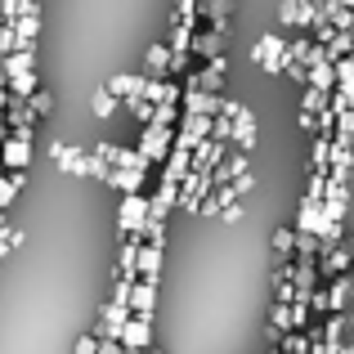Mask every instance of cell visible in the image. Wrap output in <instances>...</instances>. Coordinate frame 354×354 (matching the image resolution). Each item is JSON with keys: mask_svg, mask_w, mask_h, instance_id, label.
I'll list each match as a JSON object with an SVG mask.
<instances>
[{"mask_svg": "<svg viewBox=\"0 0 354 354\" xmlns=\"http://www.w3.org/2000/svg\"><path fill=\"white\" fill-rule=\"evenodd\" d=\"M139 354H157V350H153V346H148V350H139Z\"/></svg>", "mask_w": 354, "mask_h": 354, "instance_id": "62", "label": "cell"}, {"mask_svg": "<svg viewBox=\"0 0 354 354\" xmlns=\"http://www.w3.org/2000/svg\"><path fill=\"white\" fill-rule=\"evenodd\" d=\"M18 72H36V54H32V50H14V54H5V81H9V77H18Z\"/></svg>", "mask_w": 354, "mask_h": 354, "instance_id": "31", "label": "cell"}, {"mask_svg": "<svg viewBox=\"0 0 354 354\" xmlns=\"http://www.w3.org/2000/svg\"><path fill=\"white\" fill-rule=\"evenodd\" d=\"M5 121H9V130H36V121H41V117L27 108V99H9Z\"/></svg>", "mask_w": 354, "mask_h": 354, "instance_id": "26", "label": "cell"}, {"mask_svg": "<svg viewBox=\"0 0 354 354\" xmlns=\"http://www.w3.org/2000/svg\"><path fill=\"white\" fill-rule=\"evenodd\" d=\"M314 5H341V0H314Z\"/></svg>", "mask_w": 354, "mask_h": 354, "instance_id": "61", "label": "cell"}, {"mask_svg": "<svg viewBox=\"0 0 354 354\" xmlns=\"http://www.w3.org/2000/svg\"><path fill=\"white\" fill-rule=\"evenodd\" d=\"M346 269H354V238L332 242V247H323V256H319V278L323 283L337 278V274H346Z\"/></svg>", "mask_w": 354, "mask_h": 354, "instance_id": "4", "label": "cell"}, {"mask_svg": "<svg viewBox=\"0 0 354 354\" xmlns=\"http://www.w3.org/2000/svg\"><path fill=\"white\" fill-rule=\"evenodd\" d=\"M350 301H354V269H346V274H337V278H328V314L350 310Z\"/></svg>", "mask_w": 354, "mask_h": 354, "instance_id": "12", "label": "cell"}, {"mask_svg": "<svg viewBox=\"0 0 354 354\" xmlns=\"http://www.w3.org/2000/svg\"><path fill=\"white\" fill-rule=\"evenodd\" d=\"M346 328H350V314L341 310V314H328L323 319V328H319V341H328L332 350H341L346 346Z\"/></svg>", "mask_w": 354, "mask_h": 354, "instance_id": "23", "label": "cell"}, {"mask_svg": "<svg viewBox=\"0 0 354 354\" xmlns=\"http://www.w3.org/2000/svg\"><path fill=\"white\" fill-rule=\"evenodd\" d=\"M337 354H354V346H350V341H346V346H341V350H337Z\"/></svg>", "mask_w": 354, "mask_h": 354, "instance_id": "59", "label": "cell"}, {"mask_svg": "<svg viewBox=\"0 0 354 354\" xmlns=\"http://www.w3.org/2000/svg\"><path fill=\"white\" fill-rule=\"evenodd\" d=\"M126 319H130V305H126V301H108L104 310H99L95 337H117V341H121V328H126Z\"/></svg>", "mask_w": 354, "mask_h": 354, "instance_id": "10", "label": "cell"}, {"mask_svg": "<svg viewBox=\"0 0 354 354\" xmlns=\"http://www.w3.org/2000/svg\"><path fill=\"white\" fill-rule=\"evenodd\" d=\"M332 220L323 216V198H310V193H305L301 198V211H296V229H301V234H319L323 238V229H328Z\"/></svg>", "mask_w": 354, "mask_h": 354, "instance_id": "8", "label": "cell"}, {"mask_svg": "<svg viewBox=\"0 0 354 354\" xmlns=\"http://www.w3.org/2000/svg\"><path fill=\"white\" fill-rule=\"evenodd\" d=\"M328 104H332V95H328V90H314V86H305V95H301V108H305V113H323Z\"/></svg>", "mask_w": 354, "mask_h": 354, "instance_id": "40", "label": "cell"}, {"mask_svg": "<svg viewBox=\"0 0 354 354\" xmlns=\"http://www.w3.org/2000/svg\"><path fill=\"white\" fill-rule=\"evenodd\" d=\"M72 354H99V337L90 332V337H81L77 346H72Z\"/></svg>", "mask_w": 354, "mask_h": 354, "instance_id": "53", "label": "cell"}, {"mask_svg": "<svg viewBox=\"0 0 354 354\" xmlns=\"http://www.w3.org/2000/svg\"><path fill=\"white\" fill-rule=\"evenodd\" d=\"M193 32H198V23H180V18H175L171 23V50H193Z\"/></svg>", "mask_w": 354, "mask_h": 354, "instance_id": "35", "label": "cell"}, {"mask_svg": "<svg viewBox=\"0 0 354 354\" xmlns=\"http://www.w3.org/2000/svg\"><path fill=\"white\" fill-rule=\"evenodd\" d=\"M350 171H354V148L341 144L337 135H332V157H328V175L332 180H346L350 184Z\"/></svg>", "mask_w": 354, "mask_h": 354, "instance_id": "19", "label": "cell"}, {"mask_svg": "<svg viewBox=\"0 0 354 354\" xmlns=\"http://www.w3.org/2000/svg\"><path fill=\"white\" fill-rule=\"evenodd\" d=\"M27 108H32L36 117H50V113H54V99H50V90H32V95H27Z\"/></svg>", "mask_w": 354, "mask_h": 354, "instance_id": "41", "label": "cell"}, {"mask_svg": "<svg viewBox=\"0 0 354 354\" xmlns=\"http://www.w3.org/2000/svg\"><path fill=\"white\" fill-rule=\"evenodd\" d=\"M144 225H148V198H144V193H121L117 229H121V234H144Z\"/></svg>", "mask_w": 354, "mask_h": 354, "instance_id": "3", "label": "cell"}, {"mask_svg": "<svg viewBox=\"0 0 354 354\" xmlns=\"http://www.w3.org/2000/svg\"><path fill=\"white\" fill-rule=\"evenodd\" d=\"M153 126H180V104H157L153 108Z\"/></svg>", "mask_w": 354, "mask_h": 354, "instance_id": "42", "label": "cell"}, {"mask_svg": "<svg viewBox=\"0 0 354 354\" xmlns=\"http://www.w3.org/2000/svg\"><path fill=\"white\" fill-rule=\"evenodd\" d=\"M216 54H225V32H216V27H202V32H193V59H216Z\"/></svg>", "mask_w": 354, "mask_h": 354, "instance_id": "18", "label": "cell"}, {"mask_svg": "<svg viewBox=\"0 0 354 354\" xmlns=\"http://www.w3.org/2000/svg\"><path fill=\"white\" fill-rule=\"evenodd\" d=\"M23 184H27V171H5V175H0V211L14 207V198H18Z\"/></svg>", "mask_w": 354, "mask_h": 354, "instance_id": "29", "label": "cell"}, {"mask_svg": "<svg viewBox=\"0 0 354 354\" xmlns=\"http://www.w3.org/2000/svg\"><path fill=\"white\" fill-rule=\"evenodd\" d=\"M220 220H225V225H238V220H242V198H238V202H229V207L220 211Z\"/></svg>", "mask_w": 354, "mask_h": 354, "instance_id": "55", "label": "cell"}, {"mask_svg": "<svg viewBox=\"0 0 354 354\" xmlns=\"http://www.w3.org/2000/svg\"><path fill=\"white\" fill-rule=\"evenodd\" d=\"M121 346H126V354H139L153 346V314H130L126 328H121Z\"/></svg>", "mask_w": 354, "mask_h": 354, "instance_id": "7", "label": "cell"}, {"mask_svg": "<svg viewBox=\"0 0 354 354\" xmlns=\"http://www.w3.org/2000/svg\"><path fill=\"white\" fill-rule=\"evenodd\" d=\"M225 72H229L225 54H216V59H207V63H202V68L189 77V86H202V90H211V95H220V86H225Z\"/></svg>", "mask_w": 354, "mask_h": 354, "instance_id": "11", "label": "cell"}, {"mask_svg": "<svg viewBox=\"0 0 354 354\" xmlns=\"http://www.w3.org/2000/svg\"><path fill=\"white\" fill-rule=\"evenodd\" d=\"M216 189V180H211V171H189L180 180V211H198L202 198Z\"/></svg>", "mask_w": 354, "mask_h": 354, "instance_id": "6", "label": "cell"}, {"mask_svg": "<svg viewBox=\"0 0 354 354\" xmlns=\"http://www.w3.org/2000/svg\"><path fill=\"white\" fill-rule=\"evenodd\" d=\"M135 148L148 157V162H166L171 148H175V126H153V121H148V126L139 130V144Z\"/></svg>", "mask_w": 354, "mask_h": 354, "instance_id": "2", "label": "cell"}, {"mask_svg": "<svg viewBox=\"0 0 354 354\" xmlns=\"http://www.w3.org/2000/svg\"><path fill=\"white\" fill-rule=\"evenodd\" d=\"M50 157H54V166H59V171H68V175H86L90 171V153H81L77 144H54Z\"/></svg>", "mask_w": 354, "mask_h": 354, "instance_id": "13", "label": "cell"}, {"mask_svg": "<svg viewBox=\"0 0 354 354\" xmlns=\"http://www.w3.org/2000/svg\"><path fill=\"white\" fill-rule=\"evenodd\" d=\"M337 139L341 144H354V108L350 113H337Z\"/></svg>", "mask_w": 354, "mask_h": 354, "instance_id": "44", "label": "cell"}, {"mask_svg": "<svg viewBox=\"0 0 354 354\" xmlns=\"http://www.w3.org/2000/svg\"><path fill=\"white\" fill-rule=\"evenodd\" d=\"M278 23L283 27H305V0H283V5H278Z\"/></svg>", "mask_w": 354, "mask_h": 354, "instance_id": "36", "label": "cell"}, {"mask_svg": "<svg viewBox=\"0 0 354 354\" xmlns=\"http://www.w3.org/2000/svg\"><path fill=\"white\" fill-rule=\"evenodd\" d=\"M310 310H314V314H328V287H314V296H310Z\"/></svg>", "mask_w": 354, "mask_h": 354, "instance_id": "52", "label": "cell"}, {"mask_svg": "<svg viewBox=\"0 0 354 354\" xmlns=\"http://www.w3.org/2000/svg\"><path fill=\"white\" fill-rule=\"evenodd\" d=\"M126 305H130V314H153L157 310V278H135Z\"/></svg>", "mask_w": 354, "mask_h": 354, "instance_id": "16", "label": "cell"}, {"mask_svg": "<svg viewBox=\"0 0 354 354\" xmlns=\"http://www.w3.org/2000/svg\"><path fill=\"white\" fill-rule=\"evenodd\" d=\"M189 171H193V153H189V148H171V157H166V166H162V180L180 184Z\"/></svg>", "mask_w": 354, "mask_h": 354, "instance_id": "27", "label": "cell"}, {"mask_svg": "<svg viewBox=\"0 0 354 354\" xmlns=\"http://www.w3.org/2000/svg\"><path fill=\"white\" fill-rule=\"evenodd\" d=\"M234 144L242 148V153H251V148H256V113H251L247 104H242L238 117H234Z\"/></svg>", "mask_w": 354, "mask_h": 354, "instance_id": "21", "label": "cell"}, {"mask_svg": "<svg viewBox=\"0 0 354 354\" xmlns=\"http://www.w3.org/2000/svg\"><path fill=\"white\" fill-rule=\"evenodd\" d=\"M225 157H229V139H202L193 148V171H216Z\"/></svg>", "mask_w": 354, "mask_h": 354, "instance_id": "14", "label": "cell"}, {"mask_svg": "<svg viewBox=\"0 0 354 354\" xmlns=\"http://www.w3.org/2000/svg\"><path fill=\"white\" fill-rule=\"evenodd\" d=\"M287 332H296V323H292V301H274V305H269V328H265L269 346H278Z\"/></svg>", "mask_w": 354, "mask_h": 354, "instance_id": "15", "label": "cell"}, {"mask_svg": "<svg viewBox=\"0 0 354 354\" xmlns=\"http://www.w3.org/2000/svg\"><path fill=\"white\" fill-rule=\"evenodd\" d=\"M139 247H144V238L126 234V242H121V251H117V274L121 278H139Z\"/></svg>", "mask_w": 354, "mask_h": 354, "instance_id": "20", "label": "cell"}, {"mask_svg": "<svg viewBox=\"0 0 354 354\" xmlns=\"http://www.w3.org/2000/svg\"><path fill=\"white\" fill-rule=\"evenodd\" d=\"M242 171H251V162H247V153H242V148H238V153H229L225 162H220L216 171H211V180H216V189H220V184H234Z\"/></svg>", "mask_w": 354, "mask_h": 354, "instance_id": "22", "label": "cell"}, {"mask_svg": "<svg viewBox=\"0 0 354 354\" xmlns=\"http://www.w3.org/2000/svg\"><path fill=\"white\" fill-rule=\"evenodd\" d=\"M229 14H234V0H198V23L202 27L225 32V27H229Z\"/></svg>", "mask_w": 354, "mask_h": 354, "instance_id": "17", "label": "cell"}, {"mask_svg": "<svg viewBox=\"0 0 354 354\" xmlns=\"http://www.w3.org/2000/svg\"><path fill=\"white\" fill-rule=\"evenodd\" d=\"M27 5H41V0H27Z\"/></svg>", "mask_w": 354, "mask_h": 354, "instance_id": "63", "label": "cell"}, {"mask_svg": "<svg viewBox=\"0 0 354 354\" xmlns=\"http://www.w3.org/2000/svg\"><path fill=\"white\" fill-rule=\"evenodd\" d=\"M9 99H14V95H9V86H5V81H0V117H5V108H9Z\"/></svg>", "mask_w": 354, "mask_h": 354, "instance_id": "58", "label": "cell"}, {"mask_svg": "<svg viewBox=\"0 0 354 354\" xmlns=\"http://www.w3.org/2000/svg\"><path fill=\"white\" fill-rule=\"evenodd\" d=\"M23 9H36V5H27V0H0V18H5V23H14Z\"/></svg>", "mask_w": 354, "mask_h": 354, "instance_id": "48", "label": "cell"}, {"mask_svg": "<svg viewBox=\"0 0 354 354\" xmlns=\"http://www.w3.org/2000/svg\"><path fill=\"white\" fill-rule=\"evenodd\" d=\"M296 126H301V130H319V113H305V108H301V117H296Z\"/></svg>", "mask_w": 354, "mask_h": 354, "instance_id": "57", "label": "cell"}, {"mask_svg": "<svg viewBox=\"0 0 354 354\" xmlns=\"http://www.w3.org/2000/svg\"><path fill=\"white\" fill-rule=\"evenodd\" d=\"M90 108H95V117H99V121H108V117H113L117 108H121V99H117L113 90L104 86V90H95V99H90Z\"/></svg>", "mask_w": 354, "mask_h": 354, "instance_id": "33", "label": "cell"}, {"mask_svg": "<svg viewBox=\"0 0 354 354\" xmlns=\"http://www.w3.org/2000/svg\"><path fill=\"white\" fill-rule=\"evenodd\" d=\"M283 50H287V36L283 32H265L256 45H251V63H256L265 77H283Z\"/></svg>", "mask_w": 354, "mask_h": 354, "instance_id": "1", "label": "cell"}, {"mask_svg": "<svg viewBox=\"0 0 354 354\" xmlns=\"http://www.w3.org/2000/svg\"><path fill=\"white\" fill-rule=\"evenodd\" d=\"M108 171H113V162H104V157H99V153H90V180H99V184H104L108 180Z\"/></svg>", "mask_w": 354, "mask_h": 354, "instance_id": "47", "label": "cell"}, {"mask_svg": "<svg viewBox=\"0 0 354 354\" xmlns=\"http://www.w3.org/2000/svg\"><path fill=\"white\" fill-rule=\"evenodd\" d=\"M251 189H256V175H251V171H242L238 180H234V193H238V198H247Z\"/></svg>", "mask_w": 354, "mask_h": 354, "instance_id": "51", "label": "cell"}, {"mask_svg": "<svg viewBox=\"0 0 354 354\" xmlns=\"http://www.w3.org/2000/svg\"><path fill=\"white\" fill-rule=\"evenodd\" d=\"M144 86H148V77H135V72H117V77H108V90H113L117 99L144 95Z\"/></svg>", "mask_w": 354, "mask_h": 354, "instance_id": "25", "label": "cell"}, {"mask_svg": "<svg viewBox=\"0 0 354 354\" xmlns=\"http://www.w3.org/2000/svg\"><path fill=\"white\" fill-rule=\"evenodd\" d=\"M121 108H126V113L135 117L139 126H148V121H153V108H157V104H148L144 95H135V99H121Z\"/></svg>", "mask_w": 354, "mask_h": 354, "instance_id": "39", "label": "cell"}, {"mask_svg": "<svg viewBox=\"0 0 354 354\" xmlns=\"http://www.w3.org/2000/svg\"><path fill=\"white\" fill-rule=\"evenodd\" d=\"M144 77H166L171 72V45H153V50L144 54Z\"/></svg>", "mask_w": 354, "mask_h": 354, "instance_id": "30", "label": "cell"}, {"mask_svg": "<svg viewBox=\"0 0 354 354\" xmlns=\"http://www.w3.org/2000/svg\"><path fill=\"white\" fill-rule=\"evenodd\" d=\"M175 18L180 23H198V0H175Z\"/></svg>", "mask_w": 354, "mask_h": 354, "instance_id": "50", "label": "cell"}, {"mask_svg": "<svg viewBox=\"0 0 354 354\" xmlns=\"http://www.w3.org/2000/svg\"><path fill=\"white\" fill-rule=\"evenodd\" d=\"M323 216H328V220H346V216H350V184H346V180H332V175H328Z\"/></svg>", "mask_w": 354, "mask_h": 354, "instance_id": "9", "label": "cell"}, {"mask_svg": "<svg viewBox=\"0 0 354 354\" xmlns=\"http://www.w3.org/2000/svg\"><path fill=\"white\" fill-rule=\"evenodd\" d=\"M0 162H5V171H27L32 166V130H9V139L0 144Z\"/></svg>", "mask_w": 354, "mask_h": 354, "instance_id": "5", "label": "cell"}, {"mask_svg": "<svg viewBox=\"0 0 354 354\" xmlns=\"http://www.w3.org/2000/svg\"><path fill=\"white\" fill-rule=\"evenodd\" d=\"M319 256H323V238L296 229V260H319Z\"/></svg>", "mask_w": 354, "mask_h": 354, "instance_id": "32", "label": "cell"}, {"mask_svg": "<svg viewBox=\"0 0 354 354\" xmlns=\"http://www.w3.org/2000/svg\"><path fill=\"white\" fill-rule=\"evenodd\" d=\"M0 81H5V54H0Z\"/></svg>", "mask_w": 354, "mask_h": 354, "instance_id": "60", "label": "cell"}, {"mask_svg": "<svg viewBox=\"0 0 354 354\" xmlns=\"http://www.w3.org/2000/svg\"><path fill=\"white\" fill-rule=\"evenodd\" d=\"M162 247L166 242H144V247H139V278H157L162 274Z\"/></svg>", "mask_w": 354, "mask_h": 354, "instance_id": "28", "label": "cell"}, {"mask_svg": "<svg viewBox=\"0 0 354 354\" xmlns=\"http://www.w3.org/2000/svg\"><path fill=\"white\" fill-rule=\"evenodd\" d=\"M99 354H126V346L117 337H99Z\"/></svg>", "mask_w": 354, "mask_h": 354, "instance_id": "56", "label": "cell"}, {"mask_svg": "<svg viewBox=\"0 0 354 354\" xmlns=\"http://www.w3.org/2000/svg\"><path fill=\"white\" fill-rule=\"evenodd\" d=\"M104 184H108V189H117V193H139V189H144V171H130V166H113Z\"/></svg>", "mask_w": 354, "mask_h": 354, "instance_id": "24", "label": "cell"}, {"mask_svg": "<svg viewBox=\"0 0 354 354\" xmlns=\"http://www.w3.org/2000/svg\"><path fill=\"white\" fill-rule=\"evenodd\" d=\"M5 86H9V95H14V99H27L32 90H41V81H36V72H18V77H9Z\"/></svg>", "mask_w": 354, "mask_h": 354, "instance_id": "38", "label": "cell"}, {"mask_svg": "<svg viewBox=\"0 0 354 354\" xmlns=\"http://www.w3.org/2000/svg\"><path fill=\"white\" fill-rule=\"evenodd\" d=\"M328 157H332V135H319L310 148V166L305 171H328Z\"/></svg>", "mask_w": 354, "mask_h": 354, "instance_id": "34", "label": "cell"}, {"mask_svg": "<svg viewBox=\"0 0 354 354\" xmlns=\"http://www.w3.org/2000/svg\"><path fill=\"white\" fill-rule=\"evenodd\" d=\"M314 41H319V45H332V36H337V27H332V23H319V27H314Z\"/></svg>", "mask_w": 354, "mask_h": 354, "instance_id": "54", "label": "cell"}, {"mask_svg": "<svg viewBox=\"0 0 354 354\" xmlns=\"http://www.w3.org/2000/svg\"><path fill=\"white\" fill-rule=\"evenodd\" d=\"M305 193H310V198H323V193H328V171H310V184H305Z\"/></svg>", "mask_w": 354, "mask_h": 354, "instance_id": "49", "label": "cell"}, {"mask_svg": "<svg viewBox=\"0 0 354 354\" xmlns=\"http://www.w3.org/2000/svg\"><path fill=\"white\" fill-rule=\"evenodd\" d=\"M269 247H274V256H278V260H292V251H296V229H274Z\"/></svg>", "mask_w": 354, "mask_h": 354, "instance_id": "37", "label": "cell"}, {"mask_svg": "<svg viewBox=\"0 0 354 354\" xmlns=\"http://www.w3.org/2000/svg\"><path fill=\"white\" fill-rule=\"evenodd\" d=\"M350 50H354V32H337V36H332V45H328L332 59H346Z\"/></svg>", "mask_w": 354, "mask_h": 354, "instance_id": "43", "label": "cell"}, {"mask_svg": "<svg viewBox=\"0 0 354 354\" xmlns=\"http://www.w3.org/2000/svg\"><path fill=\"white\" fill-rule=\"evenodd\" d=\"M14 50H18V32H14V23L0 18V54H14Z\"/></svg>", "mask_w": 354, "mask_h": 354, "instance_id": "45", "label": "cell"}, {"mask_svg": "<svg viewBox=\"0 0 354 354\" xmlns=\"http://www.w3.org/2000/svg\"><path fill=\"white\" fill-rule=\"evenodd\" d=\"M211 139H229V144H234V117H216L211 121Z\"/></svg>", "mask_w": 354, "mask_h": 354, "instance_id": "46", "label": "cell"}]
</instances>
